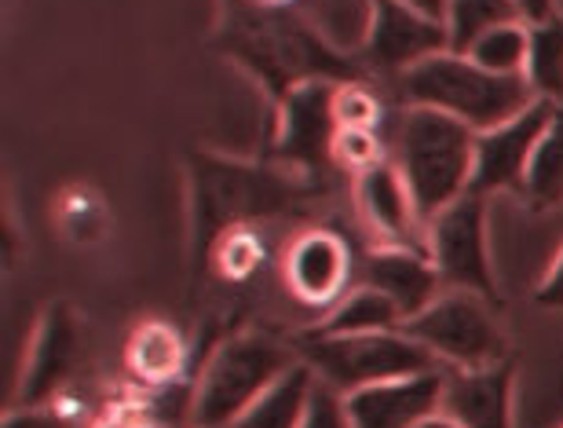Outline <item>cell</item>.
Returning <instances> with one entry per match:
<instances>
[{
    "label": "cell",
    "mask_w": 563,
    "mask_h": 428,
    "mask_svg": "<svg viewBox=\"0 0 563 428\" xmlns=\"http://www.w3.org/2000/svg\"><path fill=\"white\" fill-rule=\"evenodd\" d=\"M556 107L545 99H534L531 107L516 118L501 121L498 129L476 132V173H472V190L476 195H498V190H520L527 184V168L534 162V151L542 143Z\"/></svg>",
    "instance_id": "cell-9"
},
{
    "label": "cell",
    "mask_w": 563,
    "mask_h": 428,
    "mask_svg": "<svg viewBox=\"0 0 563 428\" xmlns=\"http://www.w3.org/2000/svg\"><path fill=\"white\" fill-rule=\"evenodd\" d=\"M385 162V146H380L374 129H341L333 140V165L352 168L355 176H363L366 168Z\"/></svg>",
    "instance_id": "cell-28"
},
{
    "label": "cell",
    "mask_w": 563,
    "mask_h": 428,
    "mask_svg": "<svg viewBox=\"0 0 563 428\" xmlns=\"http://www.w3.org/2000/svg\"><path fill=\"white\" fill-rule=\"evenodd\" d=\"M516 366L505 359L483 370H446L443 414L461 428H516L512 425Z\"/></svg>",
    "instance_id": "cell-16"
},
{
    "label": "cell",
    "mask_w": 563,
    "mask_h": 428,
    "mask_svg": "<svg viewBox=\"0 0 563 428\" xmlns=\"http://www.w3.org/2000/svg\"><path fill=\"white\" fill-rule=\"evenodd\" d=\"M333 114H336V125L341 129H374L377 132L385 110H380V99L369 92L363 81H347V85H336Z\"/></svg>",
    "instance_id": "cell-27"
},
{
    "label": "cell",
    "mask_w": 563,
    "mask_h": 428,
    "mask_svg": "<svg viewBox=\"0 0 563 428\" xmlns=\"http://www.w3.org/2000/svg\"><path fill=\"white\" fill-rule=\"evenodd\" d=\"M402 322H407L402 311L385 297V293L358 283L325 311V319L314 326V330H322V333H377V330H402Z\"/></svg>",
    "instance_id": "cell-19"
},
{
    "label": "cell",
    "mask_w": 563,
    "mask_h": 428,
    "mask_svg": "<svg viewBox=\"0 0 563 428\" xmlns=\"http://www.w3.org/2000/svg\"><path fill=\"white\" fill-rule=\"evenodd\" d=\"M352 245L330 228H311L297 234L282 261L289 297L303 308H333L352 283Z\"/></svg>",
    "instance_id": "cell-11"
},
{
    "label": "cell",
    "mask_w": 563,
    "mask_h": 428,
    "mask_svg": "<svg viewBox=\"0 0 563 428\" xmlns=\"http://www.w3.org/2000/svg\"><path fill=\"white\" fill-rule=\"evenodd\" d=\"M355 201H358L363 220L369 223V231L385 245H407V250L428 253L424 239L418 234L424 228V220L418 206H413L407 179H402L399 165L391 162V157H385L380 165L366 168V173L358 176Z\"/></svg>",
    "instance_id": "cell-14"
},
{
    "label": "cell",
    "mask_w": 563,
    "mask_h": 428,
    "mask_svg": "<svg viewBox=\"0 0 563 428\" xmlns=\"http://www.w3.org/2000/svg\"><path fill=\"white\" fill-rule=\"evenodd\" d=\"M129 370L143 385H173L187 366V348L168 322H143L129 341Z\"/></svg>",
    "instance_id": "cell-18"
},
{
    "label": "cell",
    "mask_w": 563,
    "mask_h": 428,
    "mask_svg": "<svg viewBox=\"0 0 563 428\" xmlns=\"http://www.w3.org/2000/svg\"><path fill=\"white\" fill-rule=\"evenodd\" d=\"M424 228L435 212L472 190L476 132L428 107H407L396 125V157Z\"/></svg>",
    "instance_id": "cell-3"
},
{
    "label": "cell",
    "mask_w": 563,
    "mask_h": 428,
    "mask_svg": "<svg viewBox=\"0 0 563 428\" xmlns=\"http://www.w3.org/2000/svg\"><path fill=\"white\" fill-rule=\"evenodd\" d=\"M363 283L385 293L407 322L446 289L432 256L424 250H407V245H380L377 253H369L363 264Z\"/></svg>",
    "instance_id": "cell-17"
},
{
    "label": "cell",
    "mask_w": 563,
    "mask_h": 428,
    "mask_svg": "<svg viewBox=\"0 0 563 428\" xmlns=\"http://www.w3.org/2000/svg\"><path fill=\"white\" fill-rule=\"evenodd\" d=\"M253 4L272 8V11H297V8H300V0H253Z\"/></svg>",
    "instance_id": "cell-35"
},
{
    "label": "cell",
    "mask_w": 563,
    "mask_h": 428,
    "mask_svg": "<svg viewBox=\"0 0 563 428\" xmlns=\"http://www.w3.org/2000/svg\"><path fill=\"white\" fill-rule=\"evenodd\" d=\"M446 370H483L505 363L509 341L494 315V300L472 289H443L421 315L402 326Z\"/></svg>",
    "instance_id": "cell-7"
},
{
    "label": "cell",
    "mask_w": 563,
    "mask_h": 428,
    "mask_svg": "<svg viewBox=\"0 0 563 428\" xmlns=\"http://www.w3.org/2000/svg\"><path fill=\"white\" fill-rule=\"evenodd\" d=\"M516 11H520L527 26H538V22L556 15V0H516Z\"/></svg>",
    "instance_id": "cell-32"
},
{
    "label": "cell",
    "mask_w": 563,
    "mask_h": 428,
    "mask_svg": "<svg viewBox=\"0 0 563 428\" xmlns=\"http://www.w3.org/2000/svg\"><path fill=\"white\" fill-rule=\"evenodd\" d=\"M300 428H355L352 418H347L344 392L322 385V381L314 377V388H311V399H308V410H303Z\"/></svg>",
    "instance_id": "cell-29"
},
{
    "label": "cell",
    "mask_w": 563,
    "mask_h": 428,
    "mask_svg": "<svg viewBox=\"0 0 563 428\" xmlns=\"http://www.w3.org/2000/svg\"><path fill=\"white\" fill-rule=\"evenodd\" d=\"M418 428H461L454 418H450V414H443V410H439L435 414V418H428V421H421Z\"/></svg>",
    "instance_id": "cell-34"
},
{
    "label": "cell",
    "mask_w": 563,
    "mask_h": 428,
    "mask_svg": "<svg viewBox=\"0 0 563 428\" xmlns=\"http://www.w3.org/2000/svg\"><path fill=\"white\" fill-rule=\"evenodd\" d=\"M212 264L223 278H250L264 264V245L256 239V228H239L223 234L212 250Z\"/></svg>",
    "instance_id": "cell-26"
},
{
    "label": "cell",
    "mask_w": 563,
    "mask_h": 428,
    "mask_svg": "<svg viewBox=\"0 0 563 428\" xmlns=\"http://www.w3.org/2000/svg\"><path fill=\"white\" fill-rule=\"evenodd\" d=\"M303 19L322 33L333 48L363 52L369 22H374V0H300Z\"/></svg>",
    "instance_id": "cell-21"
},
{
    "label": "cell",
    "mask_w": 563,
    "mask_h": 428,
    "mask_svg": "<svg viewBox=\"0 0 563 428\" xmlns=\"http://www.w3.org/2000/svg\"><path fill=\"white\" fill-rule=\"evenodd\" d=\"M516 19H520L516 0H450V11H446L450 52L465 55L487 30L505 26V22H516Z\"/></svg>",
    "instance_id": "cell-25"
},
{
    "label": "cell",
    "mask_w": 563,
    "mask_h": 428,
    "mask_svg": "<svg viewBox=\"0 0 563 428\" xmlns=\"http://www.w3.org/2000/svg\"><path fill=\"white\" fill-rule=\"evenodd\" d=\"M534 297L542 308H563V250L556 256V264L549 267V275L542 278V286H538Z\"/></svg>",
    "instance_id": "cell-30"
},
{
    "label": "cell",
    "mask_w": 563,
    "mask_h": 428,
    "mask_svg": "<svg viewBox=\"0 0 563 428\" xmlns=\"http://www.w3.org/2000/svg\"><path fill=\"white\" fill-rule=\"evenodd\" d=\"M77 355H81V333H77V319L70 304L55 300L41 319L37 341H33L26 374H22V396L19 407H41L44 399H52L66 381H70Z\"/></svg>",
    "instance_id": "cell-15"
},
{
    "label": "cell",
    "mask_w": 563,
    "mask_h": 428,
    "mask_svg": "<svg viewBox=\"0 0 563 428\" xmlns=\"http://www.w3.org/2000/svg\"><path fill=\"white\" fill-rule=\"evenodd\" d=\"M300 363L297 344L275 333H234L228 337L190 392V428H228L253 403H261L292 366Z\"/></svg>",
    "instance_id": "cell-5"
},
{
    "label": "cell",
    "mask_w": 563,
    "mask_h": 428,
    "mask_svg": "<svg viewBox=\"0 0 563 428\" xmlns=\"http://www.w3.org/2000/svg\"><path fill=\"white\" fill-rule=\"evenodd\" d=\"M311 388H314V370L300 359L261 403H253V407L228 428H300Z\"/></svg>",
    "instance_id": "cell-20"
},
{
    "label": "cell",
    "mask_w": 563,
    "mask_h": 428,
    "mask_svg": "<svg viewBox=\"0 0 563 428\" xmlns=\"http://www.w3.org/2000/svg\"><path fill=\"white\" fill-rule=\"evenodd\" d=\"M399 96L407 99V107L439 110L472 132L498 129L501 121L516 118L538 99L523 77L490 74L461 52H439L402 74Z\"/></svg>",
    "instance_id": "cell-4"
},
{
    "label": "cell",
    "mask_w": 563,
    "mask_h": 428,
    "mask_svg": "<svg viewBox=\"0 0 563 428\" xmlns=\"http://www.w3.org/2000/svg\"><path fill=\"white\" fill-rule=\"evenodd\" d=\"M472 63H479L483 70L501 74V77H523L527 55H531V26L527 22H505V26L487 30L483 37L465 52Z\"/></svg>",
    "instance_id": "cell-24"
},
{
    "label": "cell",
    "mask_w": 563,
    "mask_h": 428,
    "mask_svg": "<svg viewBox=\"0 0 563 428\" xmlns=\"http://www.w3.org/2000/svg\"><path fill=\"white\" fill-rule=\"evenodd\" d=\"M336 81H303L282 96L278 157L300 168H319L333 162V140L341 125L333 114Z\"/></svg>",
    "instance_id": "cell-13"
},
{
    "label": "cell",
    "mask_w": 563,
    "mask_h": 428,
    "mask_svg": "<svg viewBox=\"0 0 563 428\" xmlns=\"http://www.w3.org/2000/svg\"><path fill=\"white\" fill-rule=\"evenodd\" d=\"M523 81L545 103L563 107V19L553 15L531 26V55H527Z\"/></svg>",
    "instance_id": "cell-22"
},
{
    "label": "cell",
    "mask_w": 563,
    "mask_h": 428,
    "mask_svg": "<svg viewBox=\"0 0 563 428\" xmlns=\"http://www.w3.org/2000/svg\"><path fill=\"white\" fill-rule=\"evenodd\" d=\"M523 198L534 209L563 206V107H556V114L549 121L545 136L534 151V162L527 168Z\"/></svg>",
    "instance_id": "cell-23"
},
{
    "label": "cell",
    "mask_w": 563,
    "mask_h": 428,
    "mask_svg": "<svg viewBox=\"0 0 563 428\" xmlns=\"http://www.w3.org/2000/svg\"><path fill=\"white\" fill-rule=\"evenodd\" d=\"M4 428H70V421L59 418V414H52V410L30 407L22 414H11V418L4 421Z\"/></svg>",
    "instance_id": "cell-31"
},
{
    "label": "cell",
    "mask_w": 563,
    "mask_h": 428,
    "mask_svg": "<svg viewBox=\"0 0 563 428\" xmlns=\"http://www.w3.org/2000/svg\"><path fill=\"white\" fill-rule=\"evenodd\" d=\"M424 245L446 289H472L498 300L487 250V195L468 190L454 206L435 212L424 228Z\"/></svg>",
    "instance_id": "cell-8"
},
{
    "label": "cell",
    "mask_w": 563,
    "mask_h": 428,
    "mask_svg": "<svg viewBox=\"0 0 563 428\" xmlns=\"http://www.w3.org/2000/svg\"><path fill=\"white\" fill-rule=\"evenodd\" d=\"M399 4L421 11V15H432L439 22H446V11H450V0H399Z\"/></svg>",
    "instance_id": "cell-33"
},
{
    "label": "cell",
    "mask_w": 563,
    "mask_h": 428,
    "mask_svg": "<svg viewBox=\"0 0 563 428\" xmlns=\"http://www.w3.org/2000/svg\"><path fill=\"white\" fill-rule=\"evenodd\" d=\"M223 44L278 96L303 81H358L355 55L333 48L308 19H292V11H272L253 0H231Z\"/></svg>",
    "instance_id": "cell-1"
},
{
    "label": "cell",
    "mask_w": 563,
    "mask_h": 428,
    "mask_svg": "<svg viewBox=\"0 0 563 428\" xmlns=\"http://www.w3.org/2000/svg\"><path fill=\"white\" fill-rule=\"evenodd\" d=\"M297 352L314 370V377L322 385L344 392V396L347 392L380 385V381L424 374V370H446L407 330H377V333L308 330L303 337H297Z\"/></svg>",
    "instance_id": "cell-6"
},
{
    "label": "cell",
    "mask_w": 563,
    "mask_h": 428,
    "mask_svg": "<svg viewBox=\"0 0 563 428\" xmlns=\"http://www.w3.org/2000/svg\"><path fill=\"white\" fill-rule=\"evenodd\" d=\"M195 272L212 261V250L223 234L239 228H256L267 217L297 209L311 198V187H300L297 179L267 173V168L220 162V157H195Z\"/></svg>",
    "instance_id": "cell-2"
},
{
    "label": "cell",
    "mask_w": 563,
    "mask_h": 428,
    "mask_svg": "<svg viewBox=\"0 0 563 428\" xmlns=\"http://www.w3.org/2000/svg\"><path fill=\"white\" fill-rule=\"evenodd\" d=\"M439 52H450L446 22L421 15L399 0H374V22H369L366 44L358 52L369 70L402 77Z\"/></svg>",
    "instance_id": "cell-10"
},
{
    "label": "cell",
    "mask_w": 563,
    "mask_h": 428,
    "mask_svg": "<svg viewBox=\"0 0 563 428\" xmlns=\"http://www.w3.org/2000/svg\"><path fill=\"white\" fill-rule=\"evenodd\" d=\"M446 370L380 381V385L347 392V418L355 428H418L443 410Z\"/></svg>",
    "instance_id": "cell-12"
}]
</instances>
